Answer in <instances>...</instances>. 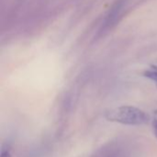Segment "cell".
Wrapping results in <instances>:
<instances>
[{"label": "cell", "mask_w": 157, "mask_h": 157, "mask_svg": "<svg viewBox=\"0 0 157 157\" xmlns=\"http://www.w3.org/2000/svg\"><path fill=\"white\" fill-rule=\"evenodd\" d=\"M105 118L109 121L128 126L145 125L151 119L145 111L132 105H121L112 108L106 112Z\"/></svg>", "instance_id": "obj_1"}, {"label": "cell", "mask_w": 157, "mask_h": 157, "mask_svg": "<svg viewBox=\"0 0 157 157\" xmlns=\"http://www.w3.org/2000/svg\"><path fill=\"white\" fill-rule=\"evenodd\" d=\"M144 76L157 82V67L156 66H152L150 68L146 69L144 72Z\"/></svg>", "instance_id": "obj_2"}, {"label": "cell", "mask_w": 157, "mask_h": 157, "mask_svg": "<svg viewBox=\"0 0 157 157\" xmlns=\"http://www.w3.org/2000/svg\"><path fill=\"white\" fill-rule=\"evenodd\" d=\"M153 130L154 134L157 139V110H155L153 114Z\"/></svg>", "instance_id": "obj_3"}, {"label": "cell", "mask_w": 157, "mask_h": 157, "mask_svg": "<svg viewBox=\"0 0 157 157\" xmlns=\"http://www.w3.org/2000/svg\"><path fill=\"white\" fill-rule=\"evenodd\" d=\"M1 157H12V155L8 150H3L1 153Z\"/></svg>", "instance_id": "obj_4"}]
</instances>
